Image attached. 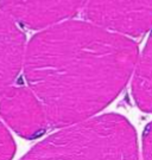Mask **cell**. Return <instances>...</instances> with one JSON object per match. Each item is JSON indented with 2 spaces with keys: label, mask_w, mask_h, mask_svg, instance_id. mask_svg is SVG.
I'll use <instances>...</instances> for the list:
<instances>
[{
  "label": "cell",
  "mask_w": 152,
  "mask_h": 160,
  "mask_svg": "<svg viewBox=\"0 0 152 160\" xmlns=\"http://www.w3.org/2000/svg\"><path fill=\"white\" fill-rule=\"evenodd\" d=\"M137 61L132 39L89 22L67 20L31 38L23 67L49 123L63 128L107 107L127 84Z\"/></svg>",
  "instance_id": "1"
},
{
  "label": "cell",
  "mask_w": 152,
  "mask_h": 160,
  "mask_svg": "<svg viewBox=\"0 0 152 160\" xmlns=\"http://www.w3.org/2000/svg\"><path fill=\"white\" fill-rule=\"evenodd\" d=\"M16 145L5 125L0 120V160H11L14 155Z\"/></svg>",
  "instance_id": "8"
},
{
  "label": "cell",
  "mask_w": 152,
  "mask_h": 160,
  "mask_svg": "<svg viewBox=\"0 0 152 160\" xmlns=\"http://www.w3.org/2000/svg\"><path fill=\"white\" fill-rule=\"evenodd\" d=\"M20 160H138L137 135L120 115L93 116L63 127Z\"/></svg>",
  "instance_id": "2"
},
{
  "label": "cell",
  "mask_w": 152,
  "mask_h": 160,
  "mask_svg": "<svg viewBox=\"0 0 152 160\" xmlns=\"http://www.w3.org/2000/svg\"><path fill=\"white\" fill-rule=\"evenodd\" d=\"M132 76V95L137 106L144 112L152 113V34L138 56Z\"/></svg>",
  "instance_id": "7"
},
{
  "label": "cell",
  "mask_w": 152,
  "mask_h": 160,
  "mask_svg": "<svg viewBox=\"0 0 152 160\" xmlns=\"http://www.w3.org/2000/svg\"><path fill=\"white\" fill-rule=\"evenodd\" d=\"M87 0H0V10L29 29H48L73 18Z\"/></svg>",
  "instance_id": "5"
},
{
  "label": "cell",
  "mask_w": 152,
  "mask_h": 160,
  "mask_svg": "<svg viewBox=\"0 0 152 160\" xmlns=\"http://www.w3.org/2000/svg\"><path fill=\"white\" fill-rule=\"evenodd\" d=\"M143 155L144 160H152V122L143 134Z\"/></svg>",
  "instance_id": "9"
},
{
  "label": "cell",
  "mask_w": 152,
  "mask_h": 160,
  "mask_svg": "<svg viewBox=\"0 0 152 160\" xmlns=\"http://www.w3.org/2000/svg\"><path fill=\"white\" fill-rule=\"evenodd\" d=\"M0 116L26 139L38 138L49 125L43 104L29 87L8 86L0 92Z\"/></svg>",
  "instance_id": "4"
},
{
  "label": "cell",
  "mask_w": 152,
  "mask_h": 160,
  "mask_svg": "<svg viewBox=\"0 0 152 160\" xmlns=\"http://www.w3.org/2000/svg\"><path fill=\"white\" fill-rule=\"evenodd\" d=\"M25 43L18 24L0 10V92L11 86L23 68Z\"/></svg>",
  "instance_id": "6"
},
{
  "label": "cell",
  "mask_w": 152,
  "mask_h": 160,
  "mask_svg": "<svg viewBox=\"0 0 152 160\" xmlns=\"http://www.w3.org/2000/svg\"><path fill=\"white\" fill-rule=\"evenodd\" d=\"M88 22L124 37H138L152 29V0H87Z\"/></svg>",
  "instance_id": "3"
}]
</instances>
